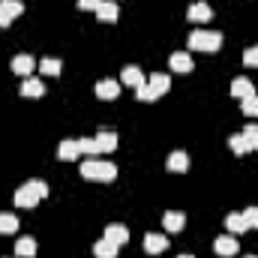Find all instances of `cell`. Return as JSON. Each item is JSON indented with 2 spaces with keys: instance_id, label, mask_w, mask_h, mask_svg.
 <instances>
[{
  "instance_id": "obj_1",
  "label": "cell",
  "mask_w": 258,
  "mask_h": 258,
  "mask_svg": "<svg viewBox=\"0 0 258 258\" xmlns=\"http://www.w3.org/2000/svg\"><path fill=\"white\" fill-rule=\"evenodd\" d=\"M81 177L84 180H93V183H111L117 177V165L108 162V159L93 156V159H84L81 162Z\"/></svg>"
},
{
  "instance_id": "obj_2",
  "label": "cell",
  "mask_w": 258,
  "mask_h": 258,
  "mask_svg": "<svg viewBox=\"0 0 258 258\" xmlns=\"http://www.w3.org/2000/svg\"><path fill=\"white\" fill-rule=\"evenodd\" d=\"M168 87H171V78L165 75V72H153L138 90H135V96L141 99V102H153V99H159V96H165L168 93Z\"/></svg>"
},
{
  "instance_id": "obj_3",
  "label": "cell",
  "mask_w": 258,
  "mask_h": 258,
  "mask_svg": "<svg viewBox=\"0 0 258 258\" xmlns=\"http://www.w3.org/2000/svg\"><path fill=\"white\" fill-rule=\"evenodd\" d=\"M45 195H48V183H42V180H27V183H21V186L15 189V204H18V207H36Z\"/></svg>"
},
{
  "instance_id": "obj_4",
  "label": "cell",
  "mask_w": 258,
  "mask_h": 258,
  "mask_svg": "<svg viewBox=\"0 0 258 258\" xmlns=\"http://www.w3.org/2000/svg\"><path fill=\"white\" fill-rule=\"evenodd\" d=\"M222 45V33L216 30H195L189 33V48L192 51H219Z\"/></svg>"
},
{
  "instance_id": "obj_5",
  "label": "cell",
  "mask_w": 258,
  "mask_h": 258,
  "mask_svg": "<svg viewBox=\"0 0 258 258\" xmlns=\"http://www.w3.org/2000/svg\"><path fill=\"white\" fill-rule=\"evenodd\" d=\"M21 12H24L21 0H0V27H9Z\"/></svg>"
},
{
  "instance_id": "obj_6",
  "label": "cell",
  "mask_w": 258,
  "mask_h": 258,
  "mask_svg": "<svg viewBox=\"0 0 258 258\" xmlns=\"http://www.w3.org/2000/svg\"><path fill=\"white\" fill-rule=\"evenodd\" d=\"M237 240H234V234H222V237H216L213 240V252L216 255H222V258H231V255H237Z\"/></svg>"
},
{
  "instance_id": "obj_7",
  "label": "cell",
  "mask_w": 258,
  "mask_h": 258,
  "mask_svg": "<svg viewBox=\"0 0 258 258\" xmlns=\"http://www.w3.org/2000/svg\"><path fill=\"white\" fill-rule=\"evenodd\" d=\"M93 141H96V150H99V153H114V147H117V132L99 129V132L93 135Z\"/></svg>"
},
{
  "instance_id": "obj_8",
  "label": "cell",
  "mask_w": 258,
  "mask_h": 258,
  "mask_svg": "<svg viewBox=\"0 0 258 258\" xmlns=\"http://www.w3.org/2000/svg\"><path fill=\"white\" fill-rule=\"evenodd\" d=\"M96 96H99V99H117V96H120V81H114V78L96 81Z\"/></svg>"
},
{
  "instance_id": "obj_9",
  "label": "cell",
  "mask_w": 258,
  "mask_h": 258,
  "mask_svg": "<svg viewBox=\"0 0 258 258\" xmlns=\"http://www.w3.org/2000/svg\"><path fill=\"white\" fill-rule=\"evenodd\" d=\"M168 66H171L174 72H180V75H186V72H192V69H195L192 57H189L186 51H174V54L168 57Z\"/></svg>"
},
{
  "instance_id": "obj_10",
  "label": "cell",
  "mask_w": 258,
  "mask_h": 258,
  "mask_svg": "<svg viewBox=\"0 0 258 258\" xmlns=\"http://www.w3.org/2000/svg\"><path fill=\"white\" fill-rule=\"evenodd\" d=\"M168 249V237L165 234H147L144 237V252H150V255H159V252H165Z\"/></svg>"
},
{
  "instance_id": "obj_11",
  "label": "cell",
  "mask_w": 258,
  "mask_h": 258,
  "mask_svg": "<svg viewBox=\"0 0 258 258\" xmlns=\"http://www.w3.org/2000/svg\"><path fill=\"white\" fill-rule=\"evenodd\" d=\"M120 81L126 84V87H132V90H138L147 78H144V72L138 69V66H123V72H120Z\"/></svg>"
},
{
  "instance_id": "obj_12",
  "label": "cell",
  "mask_w": 258,
  "mask_h": 258,
  "mask_svg": "<svg viewBox=\"0 0 258 258\" xmlns=\"http://www.w3.org/2000/svg\"><path fill=\"white\" fill-rule=\"evenodd\" d=\"M96 18H99V21H108V24H114V21L120 18V9H117V3H114V0H102V3H99V9H96Z\"/></svg>"
},
{
  "instance_id": "obj_13",
  "label": "cell",
  "mask_w": 258,
  "mask_h": 258,
  "mask_svg": "<svg viewBox=\"0 0 258 258\" xmlns=\"http://www.w3.org/2000/svg\"><path fill=\"white\" fill-rule=\"evenodd\" d=\"M162 225H165V231L177 234V231H183V225H186V216H183L180 210H168V213L162 216Z\"/></svg>"
},
{
  "instance_id": "obj_14",
  "label": "cell",
  "mask_w": 258,
  "mask_h": 258,
  "mask_svg": "<svg viewBox=\"0 0 258 258\" xmlns=\"http://www.w3.org/2000/svg\"><path fill=\"white\" fill-rule=\"evenodd\" d=\"M78 156H81V147H78V141H75V138H66V141H60V147H57V159L72 162V159H78Z\"/></svg>"
},
{
  "instance_id": "obj_15",
  "label": "cell",
  "mask_w": 258,
  "mask_h": 258,
  "mask_svg": "<svg viewBox=\"0 0 258 258\" xmlns=\"http://www.w3.org/2000/svg\"><path fill=\"white\" fill-rule=\"evenodd\" d=\"M105 240L114 246H123L129 240V228L126 225H105Z\"/></svg>"
},
{
  "instance_id": "obj_16",
  "label": "cell",
  "mask_w": 258,
  "mask_h": 258,
  "mask_svg": "<svg viewBox=\"0 0 258 258\" xmlns=\"http://www.w3.org/2000/svg\"><path fill=\"white\" fill-rule=\"evenodd\" d=\"M231 96H237V99L255 96V84H252L249 78H234V81H231Z\"/></svg>"
},
{
  "instance_id": "obj_17",
  "label": "cell",
  "mask_w": 258,
  "mask_h": 258,
  "mask_svg": "<svg viewBox=\"0 0 258 258\" xmlns=\"http://www.w3.org/2000/svg\"><path fill=\"white\" fill-rule=\"evenodd\" d=\"M42 93H45V84H42L39 78L27 75V78L21 81V96H33V99H36V96H42Z\"/></svg>"
},
{
  "instance_id": "obj_18",
  "label": "cell",
  "mask_w": 258,
  "mask_h": 258,
  "mask_svg": "<svg viewBox=\"0 0 258 258\" xmlns=\"http://www.w3.org/2000/svg\"><path fill=\"white\" fill-rule=\"evenodd\" d=\"M165 165H168V171H177V174H183V171L189 168V156H186L183 150H174V153L168 156V162H165Z\"/></svg>"
},
{
  "instance_id": "obj_19",
  "label": "cell",
  "mask_w": 258,
  "mask_h": 258,
  "mask_svg": "<svg viewBox=\"0 0 258 258\" xmlns=\"http://www.w3.org/2000/svg\"><path fill=\"white\" fill-rule=\"evenodd\" d=\"M186 18L195 21V24H198V21H210V18H213V9H210L207 3H192L189 12H186Z\"/></svg>"
},
{
  "instance_id": "obj_20",
  "label": "cell",
  "mask_w": 258,
  "mask_h": 258,
  "mask_svg": "<svg viewBox=\"0 0 258 258\" xmlns=\"http://www.w3.org/2000/svg\"><path fill=\"white\" fill-rule=\"evenodd\" d=\"M12 72L21 75V78H27V75L33 72V57H30V54H15V60H12Z\"/></svg>"
},
{
  "instance_id": "obj_21",
  "label": "cell",
  "mask_w": 258,
  "mask_h": 258,
  "mask_svg": "<svg viewBox=\"0 0 258 258\" xmlns=\"http://www.w3.org/2000/svg\"><path fill=\"white\" fill-rule=\"evenodd\" d=\"M225 228H228L231 234H240V231H249V225H246V219H243V213H228V216H225Z\"/></svg>"
},
{
  "instance_id": "obj_22",
  "label": "cell",
  "mask_w": 258,
  "mask_h": 258,
  "mask_svg": "<svg viewBox=\"0 0 258 258\" xmlns=\"http://www.w3.org/2000/svg\"><path fill=\"white\" fill-rule=\"evenodd\" d=\"M15 255L33 258L36 255V240H33V237H18V243H15Z\"/></svg>"
},
{
  "instance_id": "obj_23",
  "label": "cell",
  "mask_w": 258,
  "mask_h": 258,
  "mask_svg": "<svg viewBox=\"0 0 258 258\" xmlns=\"http://www.w3.org/2000/svg\"><path fill=\"white\" fill-rule=\"evenodd\" d=\"M93 255H96V258H117V246H114V243H108V240L102 237V240H96V243H93Z\"/></svg>"
},
{
  "instance_id": "obj_24",
  "label": "cell",
  "mask_w": 258,
  "mask_h": 258,
  "mask_svg": "<svg viewBox=\"0 0 258 258\" xmlns=\"http://www.w3.org/2000/svg\"><path fill=\"white\" fill-rule=\"evenodd\" d=\"M60 69H63V63L57 57H42L39 60V72L42 75H60Z\"/></svg>"
},
{
  "instance_id": "obj_25",
  "label": "cell",
  "mask_w": 258,
  "mask_h": 258,
  "mask_svg": "<svg viewBox=\"0 0 258 258\" xmlns=\"http://www.w3.org/2000/svg\"><path fill=\"white\" fill-rule=\"evenodd\" d=\"M228 147H231L234 156H246V153H249V144H246L243 135H231V138H228Z\"/></svg>"
},
{
  "instance_id": "obj_26",
  "label": "cell",
  "mask_w": 258,
  "mask_h": 258,
  "mask_svg": "<svg viewBox=\"0 0 258 258\" xmlns=\"http://www.w3.org/2000/svg\"><path fill=\"white\" fill-rule=\"evenodd\" d=\"M18 231V219L12 213H0V234H15Z\"/></svg>"
},
{
  "instance_id": "obj_27",
  "label": "cell",
  "mask_w": 258,
  "mask_h": 258,
  "mask_svg": "<svg viewBox=\"0 0 258 258\" xmlns=\"http://www.w3.org/2000/svg\"><path fill=\"white\" fill-rule=\"evenodd\" d=\"M240 102H243L240 108H243V114H246V117H258V93H255V96L240 99Z\"/></svg>"
},
{
  "instance_id": "obj_28",
  "label": "cell",
  "mask_w": 258,
  "mask_h": 258,
  "mask_svg": "<svg viewBox=\"0 0 258 258\" xmlns=\"http://www.w3.org/2000/svg\"><path fill=\"white\" fill-rule=\"evenodd\" d=\"M240 135L246 138V144H249V150H258V126H255V123H249V126L243 129Z\"/></svg>"
},
{
  "instance_id": "obj_29",
  "label": "cell",
  "mask_w": 258,
  "mask_h": 258,
  "mask_svg": "<svg viewBox=\"0 0 258 258\" xmlns=\"http://www.w3.org/2000/svg\"><path fill=\"white\" fill-rule=\"evenodd\" d=\"M78 147H81V153H87L90 159H93V156L99 153V150H96V141H93V138H78Z\"/></svg>"
},
{
  "instance_id": "obj_30",
  "label": "cell",
  "mask_w": 258,
  "mask_h": 258,
  "mask_svg": "<svg viewBox=\"0 0 258 258\" xmlns=\"http://www.w3.org/2000/svg\"><path fill=\"white\" fill-rule=\"evenodd\" d=\"M243 63L255 66V69H258V45H252V48H246V51H243Z\"/></svg>"
},
{
  "instance_id": "obj_31",
  "label": "cell",
  "mask_w": 258,
  "mask_h": 258,
  "mask_svg": "<svg viewBox=\"0 0 258 258\" xmlns=\"http://www.w3.org/2000/svg\"><path fill=\"white\" fill-rule=\"evenodd\" d=\"M243 219H246L249 228H258V207H246L243 210Z\"/></svg>"
},
{
  "instance_id": "obj_32",
  "label": "cell",
  "mask_w": 258,
  "mask_h": 258,
  "mask_svg": "<svg viewBox=\"0 0 258 258\" xmlns=\"http://www.w3.org/2000/svg\"><path fill=\"white\" fill-rule=\"evenodd\" d=\"M99 3H102V0H78V9H84V12H96Z\"/></svg>"
},
{
  "instance_id": "obj_33",
  "label": "cell",
  "mask_w": 258,
  "mask_h": 258,
  "mask_svg": "<svg viewBox=\"0 0 258 258\" xmlns=\"http://www.w3.org/2000/svg\"><path fill=\"white\" fill-rule=\"evenodd\" d=\"M177 258H192V255H177Z\"/></svg>"
},
{
  "instance_id": "obj_34",
  "label": "cell",
  "mask_w": 258,
  "mask_h": 258,
  "mask_svg": "<svg viewBox=\"0 0 258 258\" xmlns=\"http://www.w3.org/2000/svg\"><path fill=\"white\" fill-rule=\"evenodd\" d=\"M246 258H258V255H246Z\"/></svg>"
}]
</instances>
